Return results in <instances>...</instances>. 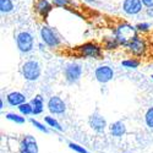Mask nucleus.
<instances>
[{
	"instance_id": "obj_1",
	"label": "nucleus",
	"mask_w": 153,
	"mask_h": 153,
	"mask_svg": "<svg viewBox=\"0 0 153 153\" xmlns=\"http://www.w3.org/2000/svg\"><path fill=\"white\" fill-rule=\"evenodd\" d=\"M135 32H136V27H132L127 23L119 25L115 30V39L118 41L119 44H123L126 47L129 44V42L136 36Z\"/></svg>"
},
{
	"instance_id": "obj_2",
	"label": "nucleus",
	"mask_w": 153,
	"mask_h": 153,
	"mask_svg": "<svg viewBox=\"0 0 153 153\" xmlns=\"http://www.w3.org/2000/svg\"><path fill=\"white\" fill-rule=\"evenodd\" d=\"M22 75L27 81H36L41 76V66L38 61L36 60H28L22 65Z\"/></svg>"
},
{
	"instance_id": "obj_3",
	"label": "nucleus",
	"mask_w": 153,
	"mask_h": 153,
	"mask_svg": "<svg viewBox=\"0 0 153 153\" xmlns=\"http://www.w3.org/2000/svg\"><path fill=\"white\" fill-rule=\"evenodd\" d=\"M16 43H17V48L20 49V52L28 53L33 48V37L30 32H26V31L21 32L17 34Z\"/></svg>"
},
{
	"instance_id": "obj_4",
	"label": "nucleus",
	"mask_w": 153,
	"mask_h": 153,
	"mask_svg": "<svg viewBox=\"0 0 153 153\" xmlns=\"http://www.w3.org/2000/svg\"><path fill=\"white\" fill-rule=\"evenodd\" d=\"M79 53L82 55V56H87V58H96V59H99L102 56V49L100 47H98L96 43H85L82 45H80L77 48Z\"/></svg>"
},
{
	"instance_id": "obj_5",
	"label": "nucleus",
	"mask_w": 153,
	"mask_h": 153,
	"mask_svg": "<svg viewBox=\"0 0 153 153\" xmlns=\"http://www.w3.org/2000/svg\"><path fill=\"white\" fill-rule=\"evenodd\" d=\"M65 79L69 83H76L82 75V68L79 64H69V65L65 68Z\"/></svg>"
},
{
	"instance_id": "obj_6",
	"label": "nucleus",
	"mask_w": 153,
	"mask_h": 153,
	"mask_svg": "<svg viewBox=\"0 0 153 153\" xmlns=\"http://www.w3.org/2000/svg\"><path fill=\"white\" fill-rule=\"evenodd\" d=\"M20 153H38V143L31 135H26L20 143Z\"/></svg>"
},
{
	"instance_id": "obj_7",
	"label": "nucleus",
	"mask_w": 153,
	"mask_h": 153,
	"mask_svg": "<svg viewBox=\"0 0 153 153\" xmlns=\"http://www.w3.org/2000/svg\"><path fill=\"white\" fill-rule=\"evenodd\" d=\"M94 76L98 82L100 83H107L114 77V71L110 66L103 65V66H98L94 71Z\"/></svg>"
},
{
	"instance_id": "obj_8",
	"label": "nucleus",
	"mask_w": 153,
	"mask_h": 153,
	"mask_svg": "<svg viewBox=\"0 0 153 153\" xmlns=\"http://www.w3.org/2000/svg\"><path fill=\"white\" fill-rule=\"evenodd\" d=\"M41 37H42V41L48 45V47H56L59 44V38L56 37V34L54 33V31L48 27V26H44L42 27L41 30Z\"/></svg>"
},
{
	"instance_id": "obj_9",
	"label": "nucleus",
	"mask_w": 153,
	"mask_h": 153,
	"mask_svg": "<svg viewBox=\"0 0 153 153\" xmlns=\"http://www.w3.org/2000/svg\"><path fill=\"white\" fill-rule=\"evenodd\" d=\"M48 109L53 114H64L66 110V104L60 97L53 96L48 100Z\"/></svg>"
},
{
	"instance_id": "obj_10",
	"label": "nucleus",
	"mask_w": 153,
	"mask_h": 153,
	"mask_svg": "<svg viewBox=\"0 0 153 153\" xmlns=\"http://www.w3.org/2000/svg\"><path fill=\"white\" fill-rule=\"evenodd\" d=\"M126 47H127V49H129V52L132 53L134 55H142L143 52L146 50L145 41L141 39L138 36H135Z\"/></svg>"
},
{
	"instance_id": "obj_11",
	"label": "nucleus",
	"mask_w": 153,
	"mask_h": 153,
	"mask_svg": "<svg viewBox=\"0 0 153 153\" xmlns=\"http://www.w3.org/2000/svg\"><path fill=\"white\" fill-rule=\"evenodd\" d=\"M90 125H91V127L94 131L103 132L105 130V127H107V121L98 111H94L90 117Z\"/></svg>"
},
{
	"instance_id": "obj_12",
	"label": "nucleus",
	"mask_w": 153,
	"mask_h": 153,
	"mask_svg": "<svg viewBox=\"0 0 153 153\" xmlns=\"http://www.w3.org/2000/svg\"><path fill=\"white\" fill-rule=\"evenodd\" d=\"M123 10L127 15H136L142 10V1L141 0H124Z\"/></svg>"
},
{
	"instance_id": "obj_13",
	"label": "nucleus",
	"mask_w": 153,
	"mask_h": 153,
	"mask_svg": "<svg viewBox=\"0 0 153 153\" xmlns=\"http://www.w3.org/2000/svg\"><path fill=\"white\" fill-rule=\"evenodd\" d=\"M6 99H7V103L11 107H20L21 104L26 103V97H25V94H22L20 92H11V93H9Z\"/></svg>"
},
{
	"instance_id": "obj_14",
	"label": "nucleus",
	"mask_w": 153,
	"mask_h": 153,
	"mask_svg": "<svg viewBox=\"0 0 153 153\" xmlns=\"http://www.w3.org/2000/svg\"><path fill=\"white\" fill-rule=\"evenodd\" d=\"M34 7H36V11L42 17H47L49 12L52 11V4H50L48 0H38Z\"/></svg>"
},
{
	"instance_id": "obj_15",
	"label": "nucleus",
	"mask_w": 153,
	"mask_h": 153,
	"mask_svg": "<svg viewBox=\"0 0 153 153\" xmlns=\"http://www.w3.org/2000/svg\"><path fill=\"white\" fill-rule=\"evenodd\" d=\"M109 129H110V132H111V135L114 137H121L126 132V127H125V124L123 121H115V123H113L109 126Z\"/></svg>"
},
{
	"instance_id": "obj_16",
	"label": "nucleus",
	"mask_w": 153,
	"mask_h": 153,
	"mask_svg": "<svg viewBox=\"0 0 153 153\" xmlns=\"http://www.w3.org/2000/svg\"><path fill=\"white\" fill-rule=\"evenodd\" d=\"M31 104L33 107V115H38L41 114L44 109V103H43V98L41 96H36L32 100H31Z\"/></svg>"
},
{
	"instance_id": "obj_17",
	"label": "nucleus",
	"mask_w": 153,
	"mask_h": 153,
	"mask_svg": "<svg viewBox=\"0 0 153 153\" xmlns=\"http://www.w3.org/2000/svg\"><path fill=\"white\" fill-rule=\"evenodd\" d=\"M12 10H14V3H12V0H0V11L7 14V12H10Z\"/></svg>"
},
{
	"instance_id": "obj_18",
	"label": "nucleus",
	"mask_w": 153,
	"mask_h": 153,
	"mask_svg": "<svg viewBox=\"0 0 153 153\" xmlns=\"http://www.w3.org/2000/svg\"><path fill=\"white\" fill-rule=\"evenodd\" d=\"M44 121H45L49 126H52L53 129H55V130H58V131H62L61 125H60L59 121H58L56 119H54L53 117H45V118H44Z\"/></svg>"
},
{
	"instance_id": "obj_19",
	"label": "nucleus",
	"mask_w": 153,
	"mask_h": 153,
	"mask_svg": "<svg viewBox=\"0 0 153 153\" xmlns=\"http://www.w3.org/2000/svg\"><path fill=\"white\" fill-rule=\"evenodd\" d=\"M121 65L126 69H136L140 65V61L136 59H126V60L121 61Z\"/></svg>"
},
{
	"instance_id": "obj_20",
	"label": "nucleus",
	"mask_w": 153,
	"mask_h": 153,
	"mask_svg": "<svg viewBox=\"0 0 153 153\" xmlns=\"http://www.w3.org/2000/svg\"><path fill=\"white\" fill-rule=\"evenodd\" d=\"M19 110L22 115H30V114H33V107L31 103H23L19 107Z\"/></svg>"
},
{
	"instance_id": "obj_21",
	"label": "nucleus",
	"mask_w": 153,
	"mask_h": 153,
	"mask_svg": "<svg viewBox=\"0 0 153 153\" xmlns=\"http://www.w3.org/2000/svg\"><path fill=\"white\" fill-rule=\"evenodd\" d=\"M6 119L14 121V123H16V124H25V121H26L23 117L19 115V114H15V113H9V114H6Z\"/></svg>"
},
{
	"instance_id": "obj_22",
	"label": "nucleus",
	"mask_w": 153,
	"mask_h": 153,
	"mask_svg": "<svg viewBox=\"0 0 153 153\" xmlns=\"http://www.w3.org/2000/svg\"><path fill=\"white\" fill-rule=\"evenodd\" d=\"M145 120H146V124L148 127L153 129V107L149 108L147 111H146V115H145Z\"/></svg>"
},
{
	"instance_id": "obj_23",
	"label": "nucleus",
	"mask_w": 153,
	"mask_h": 153,
	"mask_svg": "<svg viewBox=\"0 0 153 153\" xmlns=\"http://www.w3.org/2000/svg\"><path fill=\"white\" fill-rule=\"evenodd\" d=\"M30 121H31V124L36 127V129H38L39 131H42V132H44V134H48V132H49V130L47 129V126H44V125H43V124H41L39 121L34 120L33 118H32V119H30Z\"/></svg>"
},
{
	"instance_id": "obj_24",
	"label": "nucleus",
	"mask_w": 153,
	"mask_h": 153,
	"mask_svg": "<svg viewBox=\"0 0 153 153\" xmlns=\"http://www.w3.org/2000/svg\"><path fill=\"white\" fill-rule=\"evenodd\" d=\"M69 147H70V149H72L74 152H77V153H90L83 146H80V145L74 143V142H70L69 143Z\"/></svg>"
},
{
	"instance_id": "obj_25",
	"label": "nucleus",
	"mask_w": 153,
	"mask_h": 153,
	"mask_svg": "<svg viewBox=\"0 0 153 153\" xmlns=\"http://www.w3.org/2000/svg\"><path fill=\"white\" fill-rule=\"evenodd\" d=\"M118 45H119V43L115 38H108V39H105V43H104L105 49H115Z\"/></svg>"
},
{
	"instance_id": "obj_26",
	"label": "nucleus",
	"mask_w": 153,
	"mask_h": 153,
	"mask_svg": "<svg viewBox=\"0 0 153 153\" xmlns=\"http://www.w3.org/2000/svg\"><path fill=\"white\" fill-rule=\"evenodd\" d=\"M148 28H149V23H146V22H143V23H138L137 26H136V30L137 31H148Z\"/></svg>"
},
{
	"instance_id": "obj_27",
	"label": "nucleus",
	"mask_w": 153,
	"mask_h": 153,
	"mask_svg": "<svg viewBox=\"0 0 153 153\" xmlns=\"http://www.w3.org/2000/svg\"><path fill=\"white\" fill-rule=\"evenodd\" d=\"M53 3L56 6H64V5H66L69 3V0H53Z\"/></svg>"
},
{
	"instance_id": "obj_28",
	"label": "nucleus",
	"mask_w": 153,
	"mask_h": 153,
	"mask_svg": "<svg viewBox=\"0 0 153 153\" xmlns=\"http://www.w3.org/2000/svg\"><path fill=\"white\" fill-rule=\"evenodd\" d=\"M142 1V4L145 5V6H147L148 9L149 7H153V0H141Z\"/></svg>"
},
{
	"instance_id": "obj_29",
	"label": "nucleus",
	"mask_w": 153,
	"mask_h": 153,
	"mask_svg": "<svg viewBox=\"0 0 153 153\" xmlns=\"http://www.w3.org/2000/svg\"><path fill=\"white\" fill-rule=\"evenodd\" d=\"M147 15H148L149 17H152V19H153V7L147 9Z\"/></svg>"
},
{
	"instance_id": "obj_30",
	"label": "nucleus",
	"mask_w": 153,
	"mask_h": 153,
	"mask_svg": "<svg viewBox=\"0 0 153 153\" xmlns=\"http://www.w3.org/2000/svg\"><path fill=\"white\" fill-rule=\"evenodd\" d=\"M0 108H1V109L4 108V103H3V99H1V100H0Z\"/></svg>"
},
{
	"instance_id": "obj_31",
	"label": "nucleus",
	"mask_w": 153,
	"mask_h": 153,
	"mask_svg": "<svg viewBox=\"0 0 153 153\" xmlns=\"http://www.w3.org/2000/svg\"><path fill=\"white\" fill-rule=\"evenodd\" d=\"M86 1H94V0H86Z\"/></svg>"
},
{
	"instance_id": "obj_32",
	"label": "nucleus",
	"mask_w": 153,
	"mask_h": 153,
	"mask_svg": "<svg viewBox=\"0 0 153 153\" xmlns=\"http://www.w3.org/2000/svg\"><path fill=\"white\" fill-rule=\"evenodd\" d=\"M151 77H152V80H153V75H152V76H151Z\"/></svg>"
}]
</instances>
